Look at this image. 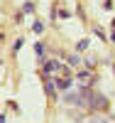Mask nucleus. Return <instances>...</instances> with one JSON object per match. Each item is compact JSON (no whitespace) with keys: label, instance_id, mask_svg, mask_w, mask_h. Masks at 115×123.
<instances>
[{"label":"nucleus","instance_id":"obj_2","mask_svg":"<svg viewBox=\"0 0 115 123\" xmlns=\"http://www.w3.org/2000/svg\"><path fill=\"white\" fill-rule=\"evenodd\" d=\"M34 52H37V54L42 57V54H44V47H42V44H34Z\"/></svg>","mask_w":115,"mask_h":123},{"label":"nucleus","instance_id":"obj_1","mask_svg":"<svg viewBox=\"0 0 115 123\" xmlns=\"http://www.w3.org/2000/svg\"><path fill=\"white\" fill-rule=\"evenodd\" d=\"M56 69H59V64H56V62H49V64L44 67V74L49 76V74H51V71H56Z\"/></svg>","mask_w":115,"mask_h":123}]
</instances>
